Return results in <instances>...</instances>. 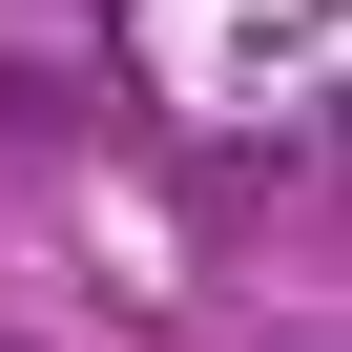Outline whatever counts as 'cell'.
Returning a JSON list of instances; mask_svg holds the SVG:
<instances>
[]
</instances>
